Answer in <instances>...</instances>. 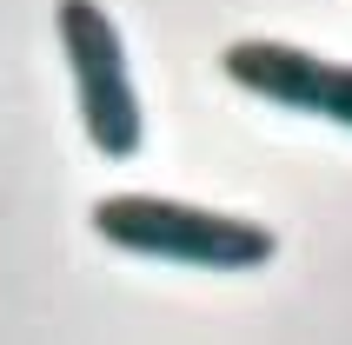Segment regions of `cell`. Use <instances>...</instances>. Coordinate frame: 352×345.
Listing matches in <instances>:
<instances>
[{
    "mask_svg": "<svg viewBox=\"0 0 352 345\" xmlns=\"http://www.w3.org/2000/svg\"><path fill=\"white\" fill-rule=\"evenodd\" d=\"M54 27L67 47V74H74V100H80V126L94 140L100 159H133L146 140L140 120V93L126 74V47L120 27L100 0H54Z\"/></svg>",
    "mask_w": 352,
    "mask_h": 345,
    "instance_id": "cell-2",
    "label": "cell"
},
{
    "mask_svg": "<svg viewBox=\"0 0 352 345\" xmlns=\"http://www.w3.org/2000/svg\"><path fill=\"white\" fill-rule=\"evenodd\" d=\"M94 232L133 259H173L199 272H259L279 252V232L239 212H213L160 192H107L94 199Z\"/></svg>",
    "mask_w": 352,
    "mask_h": 345,
    "instance_id": "cell-1",
    "label": "cell"
},
{
    "mask_svg": "<svg viewBox=\"0 0 352 345\" xmlns=\"http://www.w3.org/2000/svg\"><path fill=\"white\" fill-rule=\"evenodd\" d=\"M219 67H226L233 87L273 100V107L352 126V67L346 60H319L306 47H293V40H233L219 54Z\"/></svg>",
    "mask_w": 352,
    "mask_h": 345,
    "instance_id": "cell-3",
    "label": "cell"
}]
</instances>
